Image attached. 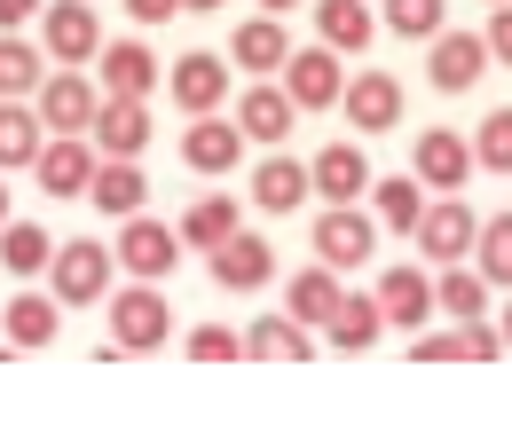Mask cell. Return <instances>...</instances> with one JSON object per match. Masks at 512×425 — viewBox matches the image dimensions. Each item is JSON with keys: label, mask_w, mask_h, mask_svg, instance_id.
Masks as SVG:
<instances>
[{"label": "cell", "mask_w": 512, "mask_h": 425, "mask_svg": "<svg viewBox=\"0 0 512 425\" xmlns=\"http://www.w3.org/2000/svg\"><path fill=\"white\" fill-rule=\"evenodd\" d=\"M111 252L127 260L134 276L166 284V276L182 268V229H166V221H150V213H127V221H119V244H111Z\"/></svg>", "instance_id": "obj_5"}, {"label": "cell", "mask_w": 512, "mask_h": 425, "mask_svg": "<svg viewBox=\"0 0 512 425\" xmlns=\"http://www.w3.org/2000/svg\"><path fill=\"white\" fill-rule=\"evenodd\" d=\"M32 103H40V119L56 126V134H87L95 111H103V87L87 79V63H64V71H48V79H40V95H32Z\"/></svg>", "instance_id": "obj_4"}, {"label": "cell", "mask_w": 512, "mask_h": 425, "mask_svg": "<svg viewBox=\"0 0 512 425\" xmlns=\"http://www.w3.org/2000/svg\"><path fill=\"white\" fill-rule=\"evenodd\" d=\"M0 221H8V182H0Z\"/></svg>", "instance_id": "obj_46"}, {"label": "cell", "mask_w": 512, "mask_h": 425, "mask_svg": "<svg viewBox=\"0 0 512 425\" xmlns=\"http://www.w3.org/2000/svg\"><path fill=\"white\" fill-rule=\"evenodd\" d=\"M379 24L394 40H434V32H442V0H386Z\"/></svg>", "instance_id": "obj_37"}, {"label": "cell", "mask_w": 512, "mask_h": 425, "mask_svg": "<svg viewBox=\"0 0 512 425\" xmlns=\"http://www.w3.org/2000/svg\"><path fill=\"white\" fill-rule=\"evenodd\" d=\"M489 56L512 63V0H497V16H489Z\"/></svg>", "instance_id": "obj_40"}, {"label": "cell", "mask_w": 512, "mask_h": 425, "mask_svg": "<svg viewBox=\"0 0 512 425\" xmlns=\"http://www.w3.org/2000/svg\"><path fill=\"white\" fill-rule=\"evenodd\" d=\"M166 87H174V103H182V111H221V103H229V63L213 56V48H197V56L174 63V79H166Z\"/></svg>", "instance_id": "obj_22"}, {"label": "cell", "mask_w": 512, "mask_h": 425, "mask_svg": "<svg viewBox=\"0 0 512 425\" xmlns=\"http://www.w3.org/2000/svg\"><path fill=\"white\" fill-rule=\"evenodd\" d=\"M0 260H8L16 276H48V260H56V237H48L40 221H8V229H0Z\"/></svg>", "instance_id": "obj_34"}, {"label": "cell", "mask_w": 512, "mask_h": 425, "mask_svg": "<svg viewBox=\"0 0 512 425\" xmlns=\"http://www.w3.org/2000/svg\"><path fill=\"white\" fill-rule=\"evenodd\" d=\"M497 355H505V331H497L489 315H465L457 331L418 339V363H497Z\"/></svg>", "instance_id": "obj_18"}, {"label": "cell", "mask_w": 512, "mask_h": 425, "mask_svg": "<svg viewBox=\"0 0 512 425\" xmlns=\"http://www.w3.org/2000/svg\"><path fill=\"white\" fill-rule=\"evenodd\" d=\"M205 260H213V284H221V292H260V284L276 276V252H268V237H245V229H237V237H221Z\"/></svg>", "instance_id": "obj_16"}, {"label": "cell", "mask_w": 512, "mask_h": 425, "mask_svg": "<svg viewBox=\"0 0 512 425\" xmlns=\"http://www.w3.org/2000/svg\"><path fill=\"white\" fill-rule=\"evenodd\" d=\"M473 158H481V174H512V103L481 119V134H473Z\"/></svg>", "instance_id": "obj_38"}, {"label": "cell", "mask_w": 512, "mask_h": 425, "mask_svg": "<svg viewBox=\"0 0 512 425\" xmlns=\"http://www.w3.org/2000/svg\"><path fill=\"white\" fill-rule=\"evenodd\" d=\"M95 79H103V95H150V87H158V56H150V40H103Z\"/></svg>", "instance_id": "obj_20"}, {"label": "cell", "mask_w": 512, "mask_h": 425, "mask_svg": "<svg viewBox=\"0 0 512 425\" xmlns=\"http://www.w3.org/2000/svg\"><path fill=\"white\" fill-rule=\"evenodd\" d=\"M40 111H24V95H8L0 103V174H16V166H32L40 150H48V134H40Z\"/></svg>", "instance_id": "obj_29"}, {"label": "cell", "mask_w": 512, "mask_h": 425, "mask_svg": "<svg viewBox=\"0 0 512 425\" xmlns=\"http://www.w3.org/2000/svg\"><path fill=\"white\" fill-rule=\"evenodd\" d=\"M379 307H386V323H394V331H410V339H418V331H426V315H434V276H426V268H386L379 276Z\"/></svg>", "instance_id": "obj_17"}, {"label": "cell", "mask_w": 512, "mask_h": 425, "mask_svg": "<svg viewBox=\"0 0 512 425\" xmlns=\"http://www.w3.org/2000/svg\"><path fill=\"white\" fill-rule=\"evenodd\" d=\"M481 158H473V142L465 134H449V126H426L418 134V150H410V174L426 189H465V174H473Z\"/></svg>", "instance_id": "obj_13"}, {"label": "cell", "mask_w": 512, "mask_h": 425, "mask_svg": "<svg viewBox=\"0 0 512 425\" xmlns=\"http://www.w3.org/2000/svg\"><path fill=\"white\" fill-rule=\"evenodd\" d=\"M32 16H48V0H0V32H24Z\"/></svg>", "instance_id": "obj_41"}, {"label": "cell", "mask_w": 512, "mask_h": 425, "mask_svg": "<svg viewBox=\"0 0 512 425\" xmlns=\"http://www.w3.org/2000/svg\"><path fill=\"white\" fill-rule=\"evenodd\" d=\"M331 347L339 355H371L379 347V331H386V307H379V292H339V307H331Z\"/></svg>", "instance_id": "obj_21"}, {"label": "cell", "mask_w": 512, "mask_h": 425, "mask_svg": "<svg viewBox=\"0 0 512 425\" xmlns=\"http://www.w3.org/2000/svg\"><path fill=\"white\" fill-rule=\"evenodd\" d=\"M489 32H434V56H426V71H434V87L442 95H465V87H481V71H489Z\"/></svg>", "instance_id": "obj_11"}, {"label": "cell", "mask_w": 512, "mask_h": 425, "mask_svg": "<svg viewBox=\"0 0 512 425\" xmlns=\"http://www.w3.org/2000/svg\"><path fill=\"white\" fill-rule=\"evenodd\" d=\"M95 150L103 158H142L150 150V95H103V111H95Z\"/></svg>", "instance_id": "obj_10"}, {"label": "cell", "mask_w": 512, "mask_h": 425, "mask_svg": "<svg viewBox=\"0 0 512 425\" xmlns=\"http://www.w3.org/2000/svg\"><path fill=\"white\" fill-rule=\"evenodd\" d=\"M339 111H347L355 134H386V126L402 119V79L394 71H355L347 95H339Z\"/></svg>", "instance_id": "obj_15"}, {"label": "cell", "mask_w": 512, "mask_h": 425, "mask_svg": "<svg viewBox=\"0 0 512 425\" xmlns=\"http://www.w3.org/2000/svg\"><path fill=\"white\" fill-rule=\"evenodd\" d=\"M316 32H323V48L355 56V48H371L379 16H371V0H316Z\"/></svg>", "instance_id": "obj_27"}, {"label": "cell", "mask_w": 512, "mask_h": 425, "mask_svg": "<svg viewBox=\"0 0 512 425\" xmlns=\"http://www.w3.org/2000/svg\"><path fill=\"white\" fill-rule=\"evenodd\" d=\"M56 292H24V300H8V339L16 347H48L56 339Z\"/></svg>", "instance_id": "obj_35"}, {"label": "cell", "mask_w": 512, "mask_h": 425, "mask_svg": "<svg viewBox=\"0 0 512 425\" xmlns=\"http://www.w3.org/2000/svg\"><path fill=\"white\" fill-rule=\"evenodd\" d=\"M182 8H221V0H182Z\"/></svg>", "instance_id": "obj_45"}, {"label": "cell", "mask_w": 512, "mask_h": 425, "mask_svg": "<svg viewBox=\"0 0 512 425\" xmlns=\"http://www.w3.org/2000/svg\"><path fill=\"white\" fill-rule=\"evenodd\" d=\"M371 213H379V229H402V237H410V229L426 221V182H418V174H386V182L371 189Z\"/></svg>", "instance_id": "obj_31"}, {"label": "cell", "mask_w": 512, "mask_h": 425, "mask_svg": "<svg viewBox=\"0 0 512 425\" xmlns=\"http://www.w3.org/2000/svg\"><path fill=\"white\" fill-rule=\"evenodd\" d=\"M95 166H103L95 134H56V142H48L40 158H32V174H40V189H48V197H87Z\"/></svg>", "instance_id": "obj_8"}, {"label": "cell", "mask_w": 512, "mask_h": 425, "mask_svg": "<svg viewBox=\"0 0 512 425\" xmlns=\"http://www.w3.org/2000/svg\"><path fill=\"white\" fill-rule=\"evenodd\" d=\"M371 252H379V213H355V205H331L316 221V260L323 268H339V276H355V268H371Z\"/></svg>", "instance_id": "obj_3"}, {"label": "cell", "mask_w": 512, "mask_h": 425, "mask_svg": "<svg viewBox=\"0 0 512 425\" xmlns=\"http://www.w3.org/2000/svg\"><path fill=\"white\" fill-rule=\"evenodd\" d=\"M308 197H316V166H300L292 150H268L253 166V205L260 213H300Z\"/></svg>", "instance_id": "obj_14"}, {"label": "cell", "mask_w": 512, "mask_h": 425, "mask_svg": "<svg viewBox=\"0 0 512 425\" xmlns=\"http://www.w3.org/2000/svg\"><path fill=\"white\" fill-rule=\"evenodd\" d=\"M48 79V48H32L24 32H0V95H40Z\"/></svg>", "instance_id": "obj_33"}, {"label": "cell", "mask_w": 512, "mask_h": 425, "mask_svg": "<svg viewBox=\"0 0 512 425\" xmlns=\"http://www.w3.org/2000/svg\"><path fill=\"white\" fill-rule=\"evenodd\" d=\"M40 48L56 63H95L103 56V16L87 8V0H48V16H40Z\"/></svg>", "instance_id": "obj_7"}, {"label": "cell", "mask_w": 512, "mask_h": 425, "mask_svg": "<svg viewBox=\"0 0 512 425\" xmlns=\"http://www.w3.org/2000/svg\"><path fill=\"white\" fill-rule=\"evenodd\" d=\"M489 292H497V284H489L481 268H465V260H449L442 284H434V300H442L449 323H465V315H489Z\"/></svg>", "instance_id": "obj_32"}, {"label": "cell", "mask_w": 512, "mask_h": 425, "mask_svg": "<svg viewBox=\"0 0 512 425\" xmlns=\"http://www.w3.org/2000/svg\"><path fill=\"white\" fill-rule=\"evenodd\" d=\"M127 16H134V24H174L182 0H127Z\"/></svg>", "instance_id": "obj_42"}, {"label": "cell", "mask_w": 512, "mask_h": 425, "mask_svg": "<svg viewBox=\"0 0 512 425\" xmlns=\"http://www.w3.org/2000/svg\"><path fill=\"white\" fill-rule=\"evenodd\" d=\"M237 158H245V126L221 119V111H197L190 134H182V166L190 174H229Z\"/></svg>", "instance_id": "obj_12"}, {"label": "cell", "mask_w": 512, "mask_h": 425, "mask_svg": "<svg viewBox=\"0 0 512 425\" xmlns=\"http://www.w3.org/2000/svg\"><path fill=\"white\" fill-rule=\"evenodd\" d=\"M473 268H481L497 292H512V213L481 221V237H473Z\"/></svg>", "instance_id": "obj_36"}, {"label": "cell", "mask_w": 512, "mask_h": 425, "mask_svg": "<svg viewBox=\"0 0 512 425\" xmlns=\"http://www.w3.org/2000/svg\"><path fill=\"white\" fill-rule=\"evenodd\" d=\"M260 8H268V16H284V8H300V0H260Z\"/></svg>", "instance_id": "obj_43"}, {"label": "cell", "mask_w": 512, "mask_h": 425, "mask_svg": "<svg viewBox=\"0 0 512 425\" xmlns=\"http://www.w3.org/2000/svg\"><path fill=\"white\" fill-rule=\"evenodd\" d=\"M190 363H245V331L197 323V331H190Z\"/></svg>", "instance_id": "obj_39"}, {"label": "cell", "mask_w": 512, "mask_h": 425, "mask_svg": "<svg viewBox=\"0 0 512 425\" xmlns=\"http://www.w3.org/2000/svg\"><path fill=\"white\" fill-rule=\"evenodd\" d=\"M166 339H174V307L158 300L150 276H134L127 292H111V347H127V355H158Z\"/></svg>", "instance_id": "obj_1"}, {"label": "cell", "mask_w": 512, "mask_h": 425, "mask_svg": "<svg viewBox=\"0 0 512 425\" xmlns=\"http://www.w3.org/2000/svg\"><path fill=\"white\" fill-rule=\"evenodd\" d=\"M237 126H245V142H268V150H284V134L300 126V103H292V87L260 79L253 95L237 103Z\"/></svg>", "instance_id": "obj_19"}, {"label": "cell", "mask_w": 512, "mask_h": 425, "mask_svg": "<svg viewBox=\"0 0 512 425\" xmlns=\"http://www.w3.org/2000/svg\"><path fill=\"white\" fill-rule=\"evenodd\" d=\"M229 48H237V63H245V71H260V79L292 63V40H284V16H268V8H260L253 24H237V40H229Z\"/></svg>", "instance_id": "obj_28"}, {"label": "cell", "mask_w": 512, "mask_h": 425, "mask_svg": "<svg viewBox=\"0 0 512 425\" xmlns=\"http://www.w3.org/2000/svg\"><path fill=\"white\" fill-rule=\"evenodd\" d=\"M489 8H497V0H489Z\"/></svg>", "instance_id": "obj_47"}, {"label": "cell", "mask_w": 512, "mask_h": 425, "mask_svg": "<svg viewBox=\"0 0 512 425\" xmlns=\"http://www.w3.org/2000/svg\"><path fill=\"white\" fill-rule=\"evenodd\" d=\"M111 260L119 252H103V244H56V260H48V292L64 307H87V300H111Z\"/></svg>", "instance_id": "obj_2"}, {"label": "cell", "mask_w": 512, "mask_h": 425, "mask_svg": "<svg viewBox=\"0 0 512 425\" xmlns=\"http://www.w3.org/2000/svg\"><path fill=\"white\" fill-rule=\"evenodd\" d=\"M410 237H418V252H426L434 268H449V260H465V252H473V237H481V213H473L457 189H442V205H426V221H418Z\"/></svg>", "instance_id": "obj_6"}, {"label": "cell", "mask_w": 512, "mask_h": 425, "mask_svg": "<svg viewBox=\"0 0 512 425\" xmlns=\"http://www.w3.org/2000/svg\"><path fill=\"white\" fill-rule=\"evenodd\" d=\"M339 292H347V284H339V268H323V260H316V268H300V276L284 284V315H300V323L316 331V323H331Z\"/></svg>", "instance_id": "obj_30"}, {"label": "cell", "mask_w": 512, "mask_h": 425, "mask_svg": "<svg viewBox=\"0 0 512 425\" xmlns=\"http://www.w3.org/2000/svg\"><path fill=\"white\" fill-rule=\"evenodd\" d=\"M142 189H150V174H142L134 158H103L95 182H87V205L111 213V221H127V213H142Z\"/></svg>", "instance_id": "obj_23"}, {"label": "cell", "mask_w": 512, "mask_h": 425, "mask_svg": "<svg viewBox=\"0 0 512 425\" xmlns=\"http://www.w3.org/2000/svg\"><path fill=\"white\" fill-rule=\"evenodd\" d=\"M371 189V158H363V142H331L316 158V197H331V205H355Z\"/></svg>", "instance_id": "obj_25"}, {"label": "cell", "mask_w": 512, "mask_h": 425, "mask_svg": "<svg viewBox=\"0 0 512 425\" xmlns=\"http://www.w3.org/2000/svg\"><path fill=\"white\" fill-rule=\"evenodd\" d=\"M497 331H505V347H512V300H505V323H497Z\"/></svg>", "instance_id": "obj_44"}, {"label": "cell", "mask_w": 512, "mask_h": 425, "mask_svg": "<svg viewBox=\"0 0 512 425\" xmlns=\"http://www.w3.org/2000/svg\"><path fill=\"white\" fill-rule=\"evenodd\" d=\"M174 229H182V244L213 252L221 237H237V229H245V205H237V197H221V189H205V197H190V213H182Z\"/></svg>", "instance_id": "obj_24"}, {"label": "cell", "mask_w": 512, "mask_h": 425, "mask_svg": "<svg viewBox=\"0 0 512 425\" xmlns=\"http://www.w3.org/2000/svg\"><path fill=\"white\" fill-rule=\"evenodd\" d=\"M308 323L300 315H260L253 331H245V363H308Z\"/></svg>", "instance_id": "obj_26"}, {"label": "cell", "mask_w": 512, "mask_h": 425, "mask_svg": "<svg viewBox=\"0 0 512 425\" xmlns=\"http://www.w3.org/2000/svg\"><path fill=\"white\" fill-rule=\"evenodd\" d=\"M284 87H292V103H300V111H339V95H347L339 48H292V63H284Z\"/></svg>", "instance_id": "obj_9"}]
</instances>
